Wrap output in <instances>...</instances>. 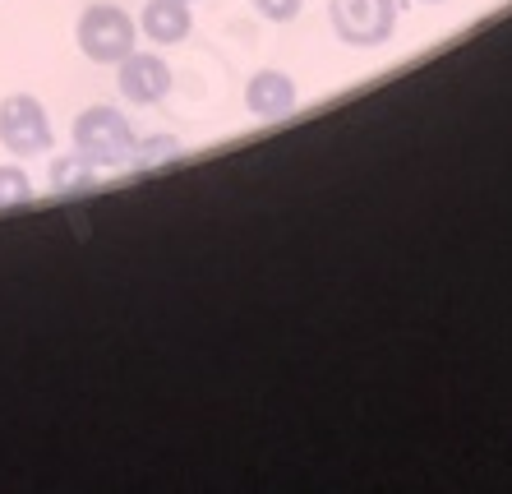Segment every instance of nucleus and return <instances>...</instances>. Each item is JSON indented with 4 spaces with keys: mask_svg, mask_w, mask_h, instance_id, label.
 Instances as JSON below:
<instances>
[{
    "mask_svg": "<svg viewBox=\"0 0 512 494\" xmlns=\"http://www.w3.org/2000/svg\"><path fill=\"white\" fill-rule=\"evenodd\" d=\"M70 144L84 157H93L97 167H120L134 157V130L125 121V111L116 107H84L74 116Z\"/></svg>",
    "mask_w": 512,
    "mask_h": 494,
    "instance_id": "f257e3e1",
    "label": "nucleus"
},
{
    "mask_svg": "<svg viewBox=\"0 0 512 494\" xmlns=\"http://www.w3.org/2000/svg\"><path fill=\"white\" fill-rule=\"evenodd\" d=\"M74 37H79V51H84L88 61L120 65L134 51L139 24H134V19L120 10V5H88V10L79 14V28H74Z\"/></svg>",
    "mask_w": 512,
    "mask_h": 494,
    "instance_id": "f03ea898",
    "label": "nucleus"
},
{
    "mask_svg": "<svg viewBox=\"0 0 512 494\" xmlns=\"http://www.w3.org/2000/svg\"><path fill=\"white\" fill-rule=\"evenodd\" d=\"M56 130H51L47 107L33 93H10L0 97V148L14 157H37L51 153Z\"/></svg>",
    "mask_w": 512,
    "mask_h": 494,
    "instance_id": "7ed1b4c3",
    "label": "nucleus"
},
{
    "mask_svg": "<svg viewBox=\"0 0 512 494\" xmlns=\"http://www.w3.org/2000/svg\"><path fill=\"white\" fill-rule=\"evenodd\" d=\"M328 24L346 47H383L397 33V0H328Z\"/></svg>",
    "mask_w": 512,
    "mask_h": 494,
    "instance_id": "20e7f679",
    "label": "nucleus"
},
{
    "mask_svg": "<svg viewBox=\"0 0 512 494\" xmlns=\"http://www.w3.org/2000/svg\"><path fill=\"white\" fill-rule=\"evenodd\" d=\"M116 84H120V93H125V102H134V107H157V102L171 93V65L162 61V56H153V51H130V56L120 61Z\"/></svg>",
    "mask_w": 512,
    "mask_h": 494,
    "instance_id": "39448f33",
    "label": "nucleus"
},
{
    "mask_svg": "<svg viewBox=\"0 0 512 494\" xmlns=\"http://www.w3.org/2000/svg\"><path fill=\"white\" fill-rule=\"evenodd\" d=\"M296 97H300L296 79L282 70H259L250 84H245V107H250V116H259V121H282L286 111L296 107Z\"/></svg>",
    "mask_w": 512,
    "mask_h": 494,
    "instance_id": "423d86ee",
    "label": "nucleus"
},
{
    "mask_svg": "<svg viewBox=\"0 0 512 494\" xmlns=\"http://www.w3.org/2000/svg\"><path fill=\"white\" fill-rule=\"evenodd\" d=\"M194 28L190 0H148L139 14V33L157 47H171V42H185Z\"/></svg>",
    "mask_w": 512,
    "mask_h": 494,
    "instance_id": "0eeeda50",
    "label": "nucleus"
},
{
    "mask_svg": "<svg viewBox=\"0 0 512 494\" xmlns=\"http://www.w3.org/2000/svg\"><path fill=\"white\" fill-rule=\"evenodd\" d=\"M93 181H97V162L93 157H84L79 148H70V153H60L56 162H51V190L56 194L88 190Z\"/></svg>",
    "mask_w": 512,
    "mask_h": 494,
    "instance_id": "6e6552de",
    "label": "nucleus"
},
{
    "mask_svg": "<svg viewBox=\"0 0 512 494\" xmlns=\"http://www.w3.org/2000/svg\"><path fill=\"white\" fill-rule=\"evenodd\" d=\"M33 199V181L24 167H0V208H24Z\"/></svg>",
    "mask_w": 512,
    "mask_h": 494,
    "instance_id": "1a4fd4ad",
    "label": "nucleus"
},
{
    "mask_svg": "<svg viewBox=\"0 0 512 494\" xmlns=\"http://www.w3.org/2000/svg\"><path fill=\"white\" fill-rule=\"evenodd\" d=\"M176 153H180L176 139H148V144H134V162H139V167H157L162 157H176Z\"/></svg>",
    "mask_w": 512,
    "mask_h": 494,
    "instance_id": "9d476101",
    "label": "nucleus"
},
{
    "mask_svg": "<svg viewBox=\"0 0 512 494\" xmlns=\"http://www.w3.org/2000/svg\"><path fill=\"white\" fill-rule=\"evenodd\" d=\"M254 5H259L263 19L286 24V19H296V14H300V5H305V0H254Z\"/></svg>",
    "mask_w": 512,
    "mask_h": 494,
    "instance_id": "9b49d317",
    "label": "nucleus"
},
{
    "mask_svg": "<svg viewBox=\"0 0 512 494\" xmlns=\"http://www.w3.org/2000/svg\"><path fill=\"white\" fill-rule=\"evenodd\" d=\"M425 5H439V0H425Z\"/></svg>",
    "mask_w": 512,
    "mask_h": 494,
    "instance_id": "f8f14e48",
    "label": "nucleus"
},
{
    "mask_svg": "<svg viewBox=\"0 0 512 494\" xmlns=\"http://www.w3.org/2000/svg\"><path fill=\"white\" fill-rule=\"evenodd\" d=\"M190 5H194V0H190Z\"/></svg>",
    "mask_w": 512,
    "mask_h": 494,
    "instance_id": "ddd939ff",
    "label": "nucleus"
}]
</instances>
